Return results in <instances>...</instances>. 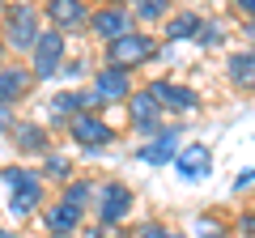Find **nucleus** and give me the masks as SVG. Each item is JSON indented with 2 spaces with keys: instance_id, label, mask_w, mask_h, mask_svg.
I'll use <instances>...</instances> for the list:
<instances>
[{
  "instance_id": "27",
  "label": "nucleus",
  "mask_w": 255,
  "mask_h": 238,
  "mask_svg": "<svg viewBox=\"0 0 255 238\" xmlns=\"http://www.w3.org/2000/svg\"><path fill=\"white\" fill-rule=\"evenodd\" d=\"M251 183H255V166H247V170H243V174L234 179V192H247Z\"/></svg>"
},
{
  "instance_id": "6",
  "label": "nucleus",
  "mask_w": 255,
  "mask_h": 238,
  "mask_svg": "<svg viewBox=\"0 0 255 238\" xmlns=\"http://www.w3.org/2000/svg\"><path fill=\"white\" fill-rule=\"evenodd\" d=\"M132 30H140V21H136V13L128 9V4H94V17H90V30H85V34L98 47H111L115 38L132 34Z\"/></svg>"
},
{
  "instance_id": "23",
  "label": "nucleus",
  "mask_w": 255,
  "mask_h": 238,
  "mask_svg": "<svg viewBox=\"0 0 255 238\" xmlns=\"http://www.w3.org/2000/svg\"><path fill=\"white\" fill-rule=\"evenodd\" d=\"M196 43L204 47V51H217L221 43H226V21L221 17H204V26H200V38Z\"/></svg>"
},
{
  "instance_id": "28",
  "label": "nucleus",
  "mask_w": 255,
  "mask_h": 238,
  "mask_svg": "<svg viewBox=\"0 0 255 238\" xmlns=\"http://www.w3.org/2000/svg\"><path fill=\"white\" fill-rule=\"evenodd\" d=\"M243 34L251 38V47H255V21H247V26H243Z\"/></svg>"
},
{
  "instance_id": "7",
  "label": "nucleus",
  "mask_w": 255,
  "mask_h": 238,
  "mask_svg": "<svg viewBox=\"0 0 255 238\" xmlns=\"http://www.w3.org/2000/svg\"><path fill=\"white\" fill-rule=\"evenodd\" d=\"M30 73H34V81H51V77H64V64H68V34H60V30L47 26L43 38H38V47L30 51Z\"/></svg>"
},
{
  "instance_id": "26",
  "label": "nucleus",
  "mask_w": 255,
  "mask_h": 238,
  "mask_svg": "<svg viewBox=\"0 0 255 238\" xmlns=\"http://www.w3.org/2000/svg\"><path fill=\"white\" fill-rule=\"evenodd\" d=\"M230 4H234V13L243 21H255V0H230Z\"/></svg>"
},
{
  "instance_id": "22",
  "label": "nucleus",
  "mask_w": 255,
  "mask_h": 238,
  "mask_svg": "<svg viewBox=\"0 0 255 238\" xmlns=\"http://www.w3.org/2000/svg\"><path fill=\"white\" fill-rule=\"evenodd\" d=\"M191 238H230V221L217 213H200L191 221Z\"/></svg>"
},
{
  "instance_id": "5",
  "label": "nucleus",
  "mask_w": 255,
  "mask_h": 238,
  "mask_svg": "<svg viewBox=\"0 0 255 238\" xmlns=\"http://www.w3.org/2000/svg\"><path fill=\"white\" fill-rule=\"evenodd\" d=\"M136 209V196L124 179H102L98 183V200H94V221L107 230H124V221Z\"/></svg>"
},
{
  "instance_id": "8",
  "label": "nucleus",
  "mask_w": 255,
  "mask_h": 238,
  "mask_svg": "<svg viewBox=\"0 0 255 238\" xmlns=\"http://www.w3.org/2000/svg\"><path fill=\"white\" fill-rule=\"evenodd\" d=\"M124 115H128V128L132 132H140V136H157L162 132V102L153 98V90L149 85H136V94L128 98V107H124Z\"/></svg>"
},
{
  "instance_id": "17",
  "label": "nucleus",
  "mask_w": 255,
  "mask_h": 238,
  "mask_svg": "<svg viewBox=\"0 0 255 238\" xmlns=\"http://www.w3.org/2000/svg\"><path fill=\"white\" fill-rule=\"evenodd\" d=\"M226 81L238 94H255V47H238L226 55Z\"/></svg>"
},
{
  "instance_id": "1",
  "label": "nucleus",
  "mask_w": 255,
  "mask_h": 238,
  "mask_svg": "<svg viewBox=\"0 0 255 238\" xmlns=\"http://www.w3.org/2000/svg\"><path fill=\"white\" fill-rule=\"evenodd\" d=\"M0 179H4V209H9V217L26 221L47 209V179L38 170H30L21 162H9Z\"/></svg>"
},
{
  "instance_id": "20",
  "label": "nucleus",
  "mask_w": 255,
  "mask_h": 238,
  "mask_svg": "<svg viewBox=\"0 0 255 238\" xmlns=\"http://www.w3.org/2000/svg\"><path fill=\"white\" fill-rule=\"evenodd\" d=\"M60 200L85 213V209H94V200H98V183H94L90 174H77L68 187H60Z\"/></svg>"
},
{
  "instance_id": "18",
  "label": "nucleus",
  "mask_w": 255,
  "mask_h": 238,
  "mask_svg": "<svg viewBox=\"0 0 255 238\" xmlns=\"http://www.w3.org/2000/svg\"><path fill=\"white\" fill-rule=\"evenodd\" d=\"M200 26H204V17L196 9H179L162 26V38H166V43H191V38H200Z\"/></svg>"
},
{
  "instance_id": "30",
  "label": "nucleus",
  "mask_w": 255,
  "mask_h": 238,
  "mask_svg": "<svg viewBox=\"0 0 255 238\" xmlns=\"http://www.w3.org/2000/svg\"><path fill=\"white\" fill-rule=\"evenodd\" d=\"M77 238H81V234H77Z\"/></svg>"
},
{
  "instance_id": "19",
  "label": "nucleus",
  "mask_w": 255,
  "mask_h": 238,
  "mask_svg": "<svg viewBox=\"0 0 255 238\" xmlns=\"http://www.w3.org/2000/svg\"><path fill=\"white\" fill-rule=\"evenodd\" d=\"M128 9L136 13V21H140V30L145 26H166V21L174 17V0H128Z\"/></svg>"
},
{
  "instance_id": "10",
  "label": "nucleus",
  "mask_w": 255,
  "mask_h": 238,
  "mask_svg": "<svg viewBox=\"0 0 255 238\" xmlns=\"http://www.w3.org/2000/svg\"><path fill=\"white\" fill-rule=\"evenodd\" d=\"M90 90L98 94L102 107H128V98L136 94V85H132V73L111 68V64H98V73L90 77Z\"/></svg>"
},
{
  "instance_id": "24",
  "label": "nucleus",
  "mask_w": 255,
  "mask_h": 238,
  "mask_svg": "<svg viewBox=\"0 0 255 238\" xmlns=\"http://www.w3.org/2000/svg\"><path fill=\"white\" fill-rule=\"evenodd\" d=\"M132 238H187V234H183V230L162 226V221H145L140 230H132Z\"/></svg>"
},
{
  "instance_id": "11",
  "label": "nucleus",
  "mask_w": 255,
  "mask_h": 238,
  "mask_svg": "<svg viewBox=\"0 0 255 238\" xmlns=\"http://www.w3.org/2000/svg\"><path fill=\"white\" fill-rule=\"evenodd\" d=\"M149 90H153V98L162 102V111H170V115H196V111H200V94L191 90V85H183V81L153 77Z\"/></svg>"
},
{
  "instance_id": "15",
  "label": "nucleus",
  "mask_w": 255,
  "mask_h": 238,
  "mask_svg": "<svg viewBox=\"0 0 255 238\" xmlns=\"http://www.w3.org/2000/svg\"><path fill=\"white\" fill-rule=\"evenodd\" d=\"M4 140L17 145V153H26V157H47L51 153V128L47 123H34V119H21Z\"/></svg>"
},
{
  "instance_id": "3",
  "label": "nucleus",
  "mask_w": 255,
  "mask_h": 238,
  "mask_svg": "<svg viewBox=\"0 0 255 238\" xmlns=\"http://www.w3.org/2000/svg\"><path fill=\"white\" fill-rule=\"evenodd\" d=\"M157 55H162V38H153L149 30H132V34L115 38L111 47H102V64L124 68V73H136V68L153 64Z\"/></svg>"
},
{
  "instance_id": "2",
  "label": "nucleus",
  "mask_w": 255,
  "mask_h": 238,
  "mask_svg": "<svg viewBox=\"0 0 255 238\" xmlns=\"http://www.w3.org/2000/svg\"><path fill=\"white\" fill-rule=\"evenodd\" d=\"M43 4H34V0H9L4 4V51H9V60L17 55V60H30V51L38 47V38H43Z\"/></svg>"
},
{
  "instance_id": "13",
  "label": "nucleus",
  "mask_w": 255,
  "mask_h": 238,
  "mask_svg": "<svg viewBox=\"0 0 255 238\" xmlns=\"http://www.w3.org/2000/svg\"><path fill=\"white\" fill-rule=\"evenodd\" d=\"M174 170H179L183 183H204V179L213 174V145H204V140H187L183 153L174 157Z\"/></svg>"
},
{
  "instance_id": "12",
  "label": "nucleus",
  "mask_w": 255,
  "mask_h": 238,
  "mask_svg": "<svg viewBox=\"0 0 255 238\" xmlns=\"http://www.w3.org/2000/svg\"><path fill=\"white\" fill-rule=\"evenodd\" d=\"M38 226L47 230V238H77L81 226H85V213L73 209V204H64V200H51L38 213Z\"/></svg>"
},
{
  "instance_id": "25",
  "label": "nucleus",
  "mask_w": 255,
  "mask_h": 238,
  "mask_svg": "<svg viewBox=\"0 0 255 238\" xmlns=\"http://www.w3.org/2000/svg\"><path fill=\"white\" fill-rule=\"evenodd\" d=\"M98 73V68L90 64V60H68V64H64V77H68V81H85V77H94Z\"/></svg>"
},
{
  "instance_id": "29",
  "label": "nucleus",
  "mask_w": 255,
  "mask_h": 238,
  "mask_svg": "<svg viewBox=\"0 0 255 238\" xmlns=\"http://www.w3.org/2000/svg\"><path fill=\"white\" fill-rule=\"evenodd\" d=\"M98 4H128V0H98Z\"/></svg>"
},
{
  "instance_id": "4",
  "label": "nucleus",
  "mask_w": 255,
  "mask_h": 238,
  "mask_svg": "<svg viewBox=\"0 0 255 238\" xmlns=\"http://www.w3.org/2000/svg\"><path fill=\"white\" fill-rule=\"evenodd\" d=\"M68 140H73L77 149H81L85 157H98L102 149H111L119 140V132H115V123H111L102 111H85V115H77L73 123H68Z\"/></svg>"
},
{
  "instance_id": "31",
  "label": "nucleus",
  "mask_w": 255,
  "mask_h": 238,
  "mask_svg": "<svg viewBox=\"0 0 255 238\" xmlns=\"http://www.w3.org/2000/svg\"><path fill=\"white\" fill-rule=\"evenodd\" d=\"M9 238H13V234H9Z\"/></svg>"
},
{
  "instance_id": "16",
  "label": "nucleus",
  "mask_w": 255,
  "mask_h": 238,
  "mask_svg": "<svg viewBox=\"0 0 255 238\" xmlns=\"http://www.w3.org/2000/svg\"><path fill=\"white\" fill-rule=\"evenodd\" d=\"M179 153H183V132L179 128H162L157 136H149L145 145L136 149V157L149 162V166H166V162H174Z\"/></svg>"
},
{
  "instance_id": "9",
  "label": "nucleus",
  "mask_w": 255,
  "mask_h": 238,
  "mask_svg": "<svg viewBox=\"0 0 255 238\" xmlns=\"http://www.w3.org/2000/svg\"><path fill=\"white\" fill-rule=\"evenodd\" d=\"M43 17H47L51 30L73 34V30H90L94 4H90V0H43Z\"/></svg>"
},
{
  "instance_id": "21",
  "label": "nucleus",
  "mask_w": 255,
  "mask_h": 238,
  "mask_svg": "<svg viewBox=\"0 0 255 238\" xmlns=\"http://www.w3.org/2000/svg\"><path fill=\"white\" fill-rule=\"evenodd\" d=\"M38 174H43L47 183H55V187H68V183L77 179V174H73V162H68L64 153H55V149H51V153L43 157V166H38Z\"/></svg>"
},
{
  "instance_id": "14",
  "label": "nucleus",
  "mask_w": 255,
  "mask_h": 238,
  "mask_svg": "<svg viewBox=\"0 0 255 238\" xmlns=\"http://www.w3.org/2000/svg\"><path fill=\"white\" fill-rule=\"evenodd\" d=\"M30 85H34L30 64H21V60H4V68H0V107L13 111L30 94Z\"/></svg>"
}]
</instances>
